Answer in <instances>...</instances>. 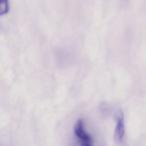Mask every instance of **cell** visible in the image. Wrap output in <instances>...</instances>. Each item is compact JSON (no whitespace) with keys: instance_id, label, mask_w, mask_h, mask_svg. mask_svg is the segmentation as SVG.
Here are the masks:
<instances>
[{"instance_id":"3","label":"cell","mask_w":146,"mask_h":146,"mask_svg":"<svg viewBox=\"0 0 146 146\" xmlns=\"http://www.w3.org/2000/svg\"><path fill=\"white\" fill-rule=\"evenodd\" d=\"M10 10V2L9 0H0V16L3 17L7 15Z\"/></svg>"},{"instance_id":"2","label":"cell","mask_w":146,"mask_h":146,"mask_svg":"<svg viewBox=\"0 0 146 146\" xmlns=\"http://www.w3.org/2000/svg\"><path fill=\"white\" fill-rule=\"evenodd\" d=\"M125 137V117L121 110H118L116 115V124L114 130V139L117 143H122Z\"/></svg>"},{"instance_id":"1","label":"cell","mask_w":146,"mask_h":146,"mask_svg":"<svg viewBox=\"0 0 146 146\" xmlns=\"http://www.w3.org/2000/svg\"><path fill=\"white\" fill-rule=\"evenodd\" d=\"M73 134L77 140V143L82 146L94 145V139L89 132L86 131L83 119H78L73 127Z\"/></svg>"}]
</instances>
